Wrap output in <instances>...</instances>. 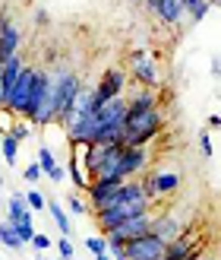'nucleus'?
Wrapping results in <instances>:
<instances>
[{
	"mask_svg": "<svg viewBox=\"0 0 221 260\" xmlns=\"http://www.w3.org/2000/svg\"><path fill=\"white\" fill-rule=\"evenodd\" d=\"M82 80L76 76L73 70H60V73H51V89H48V102H45V114L38 127H51L54 121H60V114L73 105V99L79 95Z\"/></svg>",
	"mask_w": 221,
	"mask_h": 260,
	"instance_id": "nucleus-1",
	"label": "nucleus"
},
{
	"mask_svg": "<svg viewBox=\"0 0 221 260\" xmlns=\"http://www.w3.org/2000/svg\"><path fill=\"white\" fill-rule=\"evenodd\" d=\"M126 130V146H149L164 130V111L161 105H146V108H129L123 118Z\"/></svg>",
	"mask_w": 221,
	"mask_h": 260,
	"instance_id": "nucleus-2",
	"label": "nucleus"
},
{
	"mask_svg": "<svg viewBox=\"0 0 221 260\" xmlns=\"http://www.w3.org/2000/svg\"><path fill=\"white\" fill-rule=\"evenodd\" d=\"M129 73H133V80L139 86H149V89L161 86V67H158V60H155V54L146 48H139V51L129 54Z\"/></svg>",
	"mask_w": 221,
	"mask_h": 260,
	"instance_id": "nucleus-3",
	"label": "nucleus"
},
{
	"mask_svg": "<svg viewBox=\"0 0 221 260\" xmlns=\"http://www.w3.org/2000/svg\"><path fill=\"white\" fill-rule=\"evenodd\" d=\"M167 241H161L155 232H146L139 238L126 241V260H164Z\"/></svg>",
	"mask_w": 221,
	"mask_h": 260,
	"instance_id": "nucleus-4",
	"label": "nucleus"
},
{
	"mask_svg": "<svg viewBox=\"0 0 221 260\" xmlns=\"http://www.w3.org/2000/svg\"><path fill=\"white\" fill-rule=\"evenodd\" d=\"M35 76H38V67H29L25 63L16 86H13V92L7 99V108L16 111V114H25V108H29V99H32V89H35Z\"/></svg>",
	"mask_w": 221,
	"mask_h": 260,
	"instance_id": "nucleus-5",
	"label": "nucleus"
},
{
	"mask_svg": "<svg viewBox=\"0 0 221 260\" xmlns=\"http://www.w3.org/2000/svg\"><path fill=\"white\" fill-rule=\"evenodd\" d=\"M180 178L177 172H152L142 178V187H146V197L149 200H161V197H171V193L180 190Z\"/></svg>",
	"mask_w": 221,
	"mask_h": 260,
	"instance_id": "nucleus-6",
	"label": "nucleus"
},
{
	"mask_svg": "<svg viewBox=\"0 0 221 260\" xmlns=\"http://www.w3.org/2000/svg\"><path fill=\"white\" fill-rule=\"evenodd\" d=\"M95 108H98V99H95V89H89V86H82V89H79V95H76V99H73V105H70L67 111H63V114H60V121H57V124H60L63 130H67V127H73V124H76V121H79V118H85V114H92Z\"/></svg>",
	"mask_w": 221,
	"mask_h": 260,
	"instance_id": "nucleus-7",
	"label": "nucleus"
},
{
	"mask_svg": "<svg viewBox=\"0 0 221 260\" xmlns=\"http://www.w3.org/2000/svg\"><path fill=\"white\" fill-rule=\"evenodd\" d=\"M19 45H22L19 25L10 19L7 10H0V63L10 60V57H16L19 54Z\"/></svg>",
	"mask_w": 221,
	"mask_h": 260,
	"instance_id": "nucleus-8",
	"label": "nucleus"
},
{
	"mask_svg": "<svg viewBox=\"0 0 221 260\" xmlns=\"http://www.w3.org/2000/svg\"><path fill=\"white\" fill-rule=\"evenodd\" d=\"M126 92V70L120 67H111L101 73V80L95 86V99H98V105L101 102H108V99H117V95H123Z\"/></svg>",
	"mask_w": 221,
	"mask_h": 260,
	"instance_id": "nucleus-9",
	"label": "nucleus"
},
{
	"mask_svg": "<svg viewBox=\"0 0 221 260\" xmlns=\"http://www.w3.org/2000/svg\"><path fill=\"white\" fill-rule=\"evenodd\" d=\"M48 89H51V73H48V70H38V76H35V89H32V99H29V108H25V114H22V118H29L35 127H38V121H41V114H45Z\"/></svg>",
	"mask_w": 221,
	"mask_h": 260,
	"instance_id": "nucleus-10",
	"label": "nucleus"
},
{
	"mask_svg": "<svg viewBox=\"0 0 221 260\" xmlns=\"http://www.w3.org/2000/svg\"><path fill=\"white\" fill-rule=\"evenodd\" d=\"M149 162H152L149 146H126V149H123V165H120L123 181H126V178H139V175L149 168Z\"/></svg>",
	"mask_w": 221,
	"mask_h": 260,
	"instance_id": "nucleus-11",
	"label": "nucleus"
},
{
	"mask_svg": "<svg viewBox=\"0 0 221 260\" xmlns=\"http://www.w3.org/2000/svg\"><path fill=\"white\" fill-rule=\"evenodd\" d=\"M152 232L155 235H158L161 241H177L180 235H184V219H180L177 213H155V222H152Z\"/></svg>",
	"mask_w": 221,
	"mask_h": 260,
	"instance_id": "nucleus-12",
	"label": "nucleus"
},
{
	"mask_svg": "<svg viewBox=\"0 0 221 260\" xmlns=\"http://www.w3.org/2000/svg\"><path fill=\"white\" fill-rule=\"evenodd\" d=\"M152 222H155V210L152 213H142V216H133V219H126V222H120L114 232H108V235H117V238H139V235H146V232H152Z\"/></svg>",
	"mask_w": 221,
	"mask_h": 260,
	"instance_id": "nucleus-13",
	"label": "nucleus"
},
{
	"mask_svg": "<svg viewBox=\"0 0 221 260\" xmlns=\"http://www.w3.org/2000/svg\"><path fill=\"white\" fill-rule=\"evenodd\" d=\"M196 251H199L196 238H193V235H187V232H184V235H180L177 241H171V244H167V251H164V260H190V257L196 254Z\"/></svg>",
	"mask_w": 221,
	"mask_h": 260,
	"instance_id": "nucleus-14",
	"label": "nucleus"
},
{
	"mask_svg": "<svg viewBox=\"0 0 221 260\" xmlns=\"http://www.w3.org/2000/svg\"><path fill=\"white\" fill-rule=\"evenodd\" d=\"M155 16H158L164 25H177V22H184L187 16V7L180 4V0H161L158 10H155Z\"/></svg>",
	"mask_w": 221,
	"mask_h": 260,
	"instance_id": "nucleus-15",
	"label": "nucleus"
},
{
	"mask_svg": "<svg viewBox=\"0 0 221 260\" xmlns=\"http://www.w3.org/2000/svg\"><path fill=\"white\" fill-rule=\"evenodd\" d=\"M38 165L45 168V178H48V181H54V184H60V181L67 178V172H63V168L57 165L54 152H51L48 146H41V149H38Z\"/></svg>",
	"mask_w": 221,
	"mask_h": 260,
	"instance_id": "nucleus-16",
	"label": "nucleus"
},
{
	"mask_svg": "<svg viewBox=\"0 0 221 260\" xmlns=\"http://www.w3.org/2000/svg\"><path fill=\"white\" fill-rule=\"evenodd\" d=\"M67 175H70V181L76 184V193H85L89 190V184H92V178L85 175V168H79V155H70V165H67Z\"/></svg>",
	"mask_w": 221,
	"mask_h": 260,
	"instance_id": "nucleus-17",
	"label": "nucleus"
},
{
	"mask_svg": "<svg viewBox=\"0 0 221 260\" xmlns=\"http://www.w3.org/2000/svg\"><path fill=\"white\" fill-rule=\"evenodd\" d=\"M13 225H16V232H19V238L25 241V244H32V238H35V222H32V210H25V213H19L16 219H10Z\"/></svg>",
	"mask_w": 221,
	"mask_h": 260,
	"instance_id": "nucleus-18",
	"label": "nucleus"
},
{
	"mask_svg": "<svg viewBox=\"0 0 221 260\" xmlns=\"http://www.w3.org/2000/svg\"><path fill=\"white\" fill-rule=\"evenodd\" d=\"M0 244H4V248H10V251H19L22 244H25V241L19 238L16 225H13L10 219H7V222H0Z\"/></svg>",
	"mask_w": 221,
	"mask_h": 260,
	"instance_id": "nucleus-19",
	"label": "nucleus"
},
{
	"mask_svg": "<svg viewBox=\"0 0 221 260\" xmlns=\"http://www.w3.org/2000/svg\"><path fill=\"white\" fill-rule=\"evenodd\" d=\"M48 213H51V219H54V225H57V232L60 235H70V213L63 210L60 203H54V200H48Z\"/></svg>",
	"mask_w": 221,
	"mask_h": 260,
	"instance_id": "nucleus-20",
	"label": "nucleus"
},
{
	"mask_svg": "<svg viewBox=\"0 0 221 260\" xmlns=\"http://www.w3.org/2000/svg\"><path fill=\"white\" fill-rule=\"evenodd\" d=\"M0 149H4L7 165H16V162H19V140L13 137V134H4V137H0Z\"/></svg>",
	"mask_w": 221,
	"mask_h": 260,
	"instance_id": "nucleus-21",
	"label": "nucleus"
},
{
	"mask_svg": "<svg viewBox=\"0 0 221 260\" xmlns=\"http://www.w3.org/2000/svg\"><path fill=\"white\" fill-rule=\"evenodd\" d=\"M29 210V200H25V193H10V200H7V219H16L19 213Z\"/></svg>",
	"mask_w": 221,
	"mask_h": 260,
	"instance_id": "nucleus-22",
	"label": "nucleus"
},
{
	"mask_svg": "<svg viewBox=\"0 0 221 260\" xmlns=\"http://www.w3.org/2000/svg\"><path fill=\"white\" fill-rule=\"evenodd\" d=\"M67 210H70V216H89L92 206H89V200L82 197V193H70V197H67Z\"/></svg>",
	"mask_w": 221,
	"mask_h": 260,
	"instance_id": "nucleus-23",
	"label": "nucleus"
},
{
	"mask_svg": "<svg viewBox=\"0 0 221 260\" xmlns=\"http://www.w3.org/2000/svg\"><path fill=\"white\" fill-rule=\"evenodd\" d=\"M32 127H35V124H32L29 118H22V114H19V118L13 121V127H10V134L16 137L19 143H22V140H29V137H32Z\"/></svg>",
	"mask_w": 221,
	"mask_h": 260,
	"instance_id": "nucleus-24",
	"label": "nucleus"
},
{
	"mask_svg": "<svg viewBox=\"0 0 221 260\" xmlns=\"http://www.w3.org/2000/svg\"><path fill=\"white\" fill-rule=\"evenodd\" d=\"M85 248L92 251L95 257H98V254H108V238H105V235H92V238H85Z\"/></svg>",
	"mask_w": 221,
	"mask_h": 260,
	"instance_id": "nucleus-25",
	"label": "nucleus"
},
{
	"mask_svg": "<svg viewBox=\"0 0 221 260\" xmlns=\"http://www.w3.org/2000/svg\"><path fill=\"white\" fill-rule=\"evenodd\" d=\"M25 200H29V210H32V213L48 210V200H45V193H41V190H29V193H25Z\"/></svg>",
	"mask_w": 221,
	"mask_h": 260,
	"instance_id": "nucleus-26",
	"label": "nucleus"
},
{
	"mask_svg": "<svg viewBox=\"0 0 221 260\" xmlns=\"http://www.w3.org/2000/svg\"><path fill=\"white\" fill-rule=\"evenodd\" d=\"M41 178H45V168L38 165V162H32V165L22 168V181H29V184H35V181H41Z\"/></svg>",
	"mask_w": 221,
	"mask_h": 260,
	"instance_id": "nucleus-27",
	"label": "nucleus"
},
{
	"mask_svg": "<svg viewBox=\"0 0 221 260\" xmlns=\"http://www.w3.org/2000/svg\"><path fill=\"white\" fill-rule=\"evenodd\" d=\"M57 254H60V260H73V241H70V235H63L60 241H57Z\"/></svg>",
	"mask_w": 221,
	"mask_h": 260,
	"instance_id": "nucleus-28",
	"label": "nucleus"
},
{
	"mask_svg": "<svg viewBox=\"0 0 221 260\" xmlns=\"http://www.w3.org/2000/svg\"><path fill=\"white\" fill-rule=\"evenodd\" d=\"M209 10H212V0H199V4L190 10V19L199 22V19H205V13H209Z\"/></svg>",
	"mask_w": 221,
	"mask_h": 260,
	"instance_id": "nucleus-29",
	"label": "nucleus"
},
{
	"mask_svg": "<svg viewBox=\"0 0 221 260\" xmlns=\"http://www.w3.org/2000/svg\"><path fill=\"white\" fill-rule=\"evenodd\" d=\"M199 149H202V155H205V159H212V155H215V146H212V137H209V130H202V134H199Z\"/></svg>",
	"mask_w": 221,
	"mask_h": 260,
	"instance_id": "nucleus-30",
	"label": "nucleus"
},
{
	"mask_svg": "<svg viewBox=\"0 0 221 260\" xmlns=\"http://www.w3.org/2000/svg\"><path fill=\"white\" fill-rule=\"evenodd\" d=\"M32 248H35L38 254H45V251L51 248V238H48V235H41V232H35V238H32Z\"/></svg>",
	"mask_w": 221,
	"mask_h": 260,
	"instance_id": "nucleus-31",
	"label": "nucleus"
},
{
	"mask_svg": "<svg viewBox=\"0 0 221 260\" xmlns=\"http://www.w3.org/2000/svg\"><path fill=\"white\" fill-rule=\"evenodd\" d=\"M35 22H38V25H48V22H51V16H48L45 10H38V13H35Z\"/></svg>",
	"mask_w": 221,
	"mask_h": 260,
	"instance_id": "nucleus-32",
	"label": "nucleus"
},
{
	"mask_svg": "<svg viewBox=\"0 0 221 260\" xmlns=\"http://www.w3.org/2000/svg\"><path fill=\"white\" fill-rule=\"evenodd\" d=\"M212 73H215V76H221V57H215V60H212Z\"/></svg>",
	"mask_w": 221,
	"mask_h": 260,
	"instance_id": "nucleus-33",
	"label": "nucleus"
},
{
	"mask_svg": "<svg viewBox=\"0 0 221 260\" xmlns=\"http://www.w3.org/2000/svg\"><path fill=\"white\" fill-rule=\"evenodd\" d=\"M180 4H184V7H187V16H190V10H193V7H196V4H199V0H180Z\"/></svg>",
	"mask_w": 221,
	"mask_h": 260,
	"instance_id": "nucleus-34",
	"label": "nucleus"
},
{
	"mask_svg": "<svg viewBox=\"0 0 221 260\" xmlns=\"http://www.w3.org/2000/svg\"><path fill=\"white\" fill-rule=\"evenodd\" d=\"M209 127H221V114H212V118H209Z\"/></svg>",
	"mask_w": 221,
	"mask_h": 260,
	"instance_id": "nucleus-35",
	"label": "nucleus"
},
{
	"mask_svg": "<svg viewBox=\"0 0 221 260\" xmlns=\"http://www.w3.org/2000/svg\"><path fill=\"white\" fill-rule=\"evenodd\" d=\"M95 260H114V257H111V254H98Z\"/></svg>",
	"mask_w": 221,
	"mask_h": 260,
	"instance_id": "nucleus-36",
	"label": "nucleus"
},
{
	"mask_svg": "<svg viewBox=\"0 0 221 260\" xmlns=\"http://www.w3.org/2000/svg\"><path fill=\"white\" fill-rule=\"evenodd\" d=\"M212 7H221V0H212Z\"/></svg>",
	"mask_w": 221,
	"mask_h": 260,
	"instance_id": "nucleus-37",
	"label": "nucleus"
},
{
	"mask_svg": "<svg viewBox=\"0 0 221 260\" xmlns=\"http://www.w3.org/2000/svg\"><path fill=\"white\" fill-rule=\"evenodd\" d=\"M202 260H218V257H209V254H205V257H202Z\"/></svg>",
	"mask_w": 221,
	"mask_h": 260,
	"instance_id": "nucleus-38",
	"label": "nucleus"
},
{
	"mask_svg": "<svg viewBox=\"0 0 221 260\" xmlns=\"http://www.w3.org/2000/svg\"><path fill=\"white\" fill-rule=\"evenodd\" d=\"M0 187H4V178H0Z\"/></svg>",
	"mask_w": 221,
	"mask_h": 260,
	"instance_id": "nucleus-39",
	"label": "nucleus"
},
{
	"mask_svg": "<svg viewBox=\"0 0 221 260\" xmlns=\"http://www.w3.org/2000/svg\"><path fill=\"white\" fill-rule=\"evenodd\" d=\"M38 260H48V257H38Z\"/></svg>",
	"mask_w": 221,
	"mask_h": 260,
	"instance_id": "nucleus-40",
	"label": "nucleus"
},
{
	"mask_svg": "<svg viewBox=\"0 0 221 260\" xmlns=\"http://www.w3.org/2000/svg\"><path fill=\"white\" fill-rule=\"evenodd\" d=\"M0 137H4V130H0Z\"/></svg>",
	"mask_w": 221,
	"mask_h": 260,
	"instance_id": "nucleus-41",
	"label": "nucleus"
},
{
	"mask_svg": "<svg viewBox=\"0 0 221 260\" xmlns=\"http://www.w3.org/2000/svg\"><path fill=\"white\" fill-rule=\"evenodd\" d=\"M139 4H142V0H139Z\"/></svg>",
	"mask_w": 221,
	"mask_h": 260,
	"instance_id": "nucleus-42",
	"label": "nucleus"
},
{
	"mask_svg": "<svg viewBox=\"0 0 221 260\" xmlns=\"http://www.w3.org/2000/svg\"><path fill=\"white\" fill-rule=\"evenodd\" d=\"M73 260H76V257H73Z\"/></svg>",
	"mask_w": 221,
	"mask_h": 260,
	"instance_id": "nucleus-43",
	"label": "nucleus"
}]
</instances>
